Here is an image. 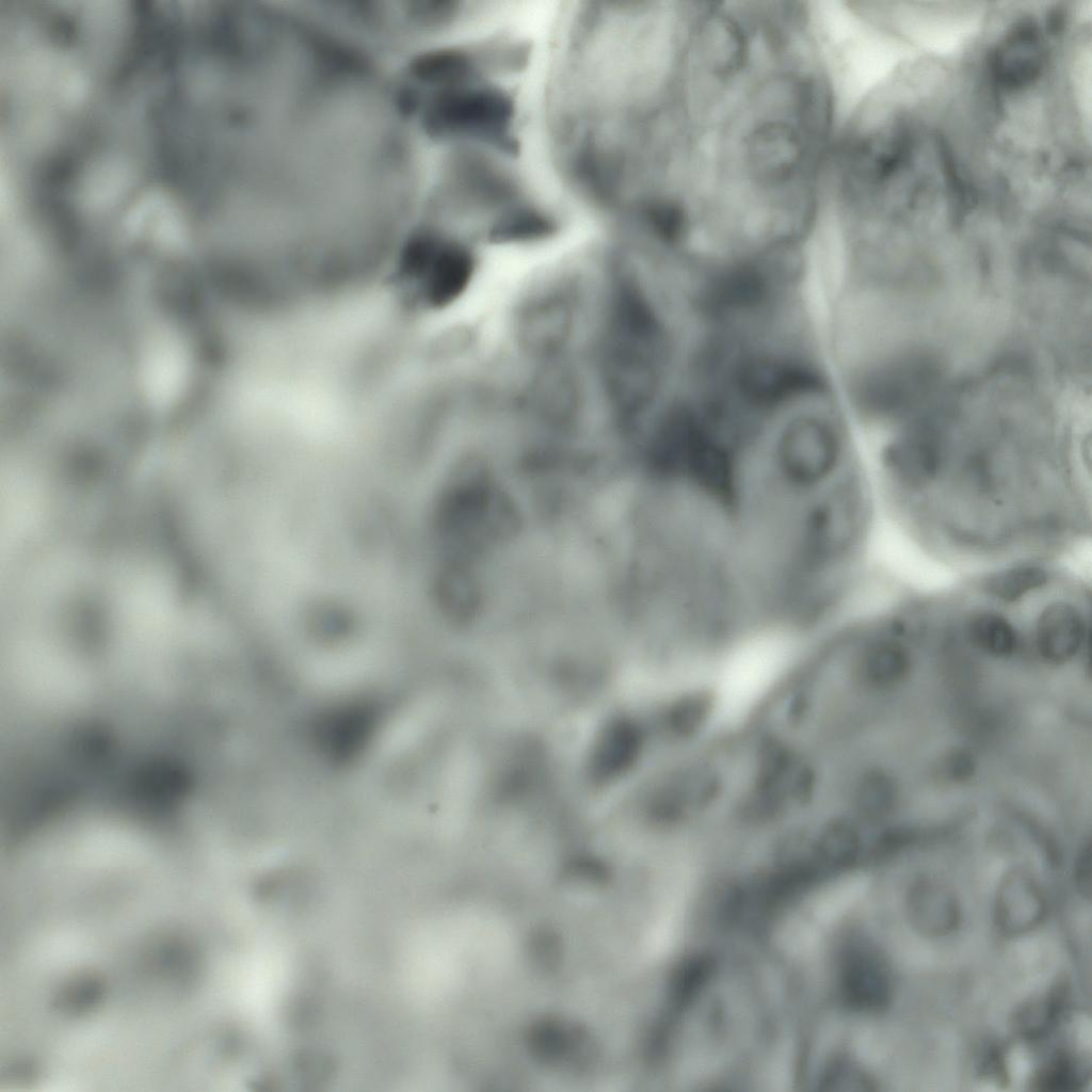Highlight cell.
<instances>
[{"mask_svg":"<svg viewBox=\"0 0 1092 1092\" xmlns=\"http://www.w3.org/2000/svg\"><path fill=\"white\" fill-rule=\"evenodd\" d=\"M514 116L511 97L489 85L447 89L431 107L428 125L436 134L473 138L512 149L509 128Z\"/></svg>","mask_w":1092,"mask_h":1092,"instance_id":"6da1fadb","label":"cell"},{"mask_svg":"<svg viewBox=\"0 0 1092 1092\" xmlns=\"http://www.w3.org/2000/svg\"><path fill=\"white\" fill-rule=\"evenodd\" d=\"M836 991L840 1003L861 1013L884 1011L893 996L887 963L864 936L850 933L836 953Z\"/></svg>","mask_w":1092,"mask_h":1092,"instance_id":"7a4b0ae2","label":"cell"},{"mask_svg":"<svg viewBox=\"0 0 1092 1092\" xmlns=\"http://www.w3.org/2000/svg\"><path fill=\"white\" fill-rule=\"evenodd\" d=\"M883 463L888 475L905 488H927L944 467L942 429L933 420L915 423L885 449Z\"/></svg>","mask_w":1092,"mask_h":1092,"instance_id":"3957f363","label":"cell"},{"mask_svg":"<svg viewBox=\"0 0 1092 1092\" xmlns=\"http://www.w3.org/2000/svg\"><path fill=\"white\" fill-rule=\"evenodd\" d=\"M1083 609L1065 598L1046 603L1035 616L1034 642L1039 655L1050 663L1073 659L1089 641L1090 627Z\"/></svg>","mask_w":1092,"mask_h":1092,"instance_id":"277c9868","label":"cell"},{"mask_svg":"<svg viewBox=\"0 0 1092 1092\" xmlns=\"http://www.w3.org/2000/svg\"><path fill=\"white\" fill-rule=\"evenodd\" d=\"M819 374L804 366L754 363L740 375L743 395L757 404H774L789 397L822 389Z\"/></svg>","mask_w":1092,"mask_h":1092,"instance_id":"5b68a950","label":"cell"},{"mask_svg":"<svg viewBox=\"0 0 1092 1092\" xmlns=\"http://www.w3.org/2000/svg\"><path fill=\"white\" fill-rule=\"evenodd\" d=\"M1043 51L1035 25L1024 22L1017 26L992 55L994 78L1005 87L1018 89L1030 84L1043 67Z\"/></svg>","mask_w":1092,"mask_h":1092,"instance_id":"8992f818","label":"cell"},{"mask_svg":"<svg viewBox=\"0 0 1092 1092\" xmlns=\"http://www.w3.org/2000/svg\"><path fill=\"white\" fill-rule=\"evenodd\" d=\"M936 371L931 359L906 358L872 380L866 397L871 405L885 412L903 410L931 388Z\"/></svg>","mask_w":1092,"mask_h":1092,"instance_id":"52a82bcc","label":"cell"},{"mask_svg":"<svg viewBox=\"0 0 1092 1092\" xmlns=\"http://www.w3.org/2000/svg\"><path fill=\"white\" fill-rule=\"evenodd\" d=\"M1046 914L1044 897L1027 873L1009 872L999 885L995 901V922L1008 936H1016L1034 929Z\"/></svg>","mask_w":1092,"mask_h":1092,"instance_id":"ba28073f","label":"cell"},{"mask_svg":"<svg viewBox=\"0 0 1092 1092\" xmlns=\"http://www.w3.org/2000/svg\"><path fill=\"white\" fill-rule=\"evenodd\" d=\"M906 910L913 927L926 936L948 935L960 921V908L952 892L929 880L918 881L912 886Z\"/></svg>","mask_w":1092,"mask_h":1092,"instance_id":"9c48e42d","label":"cell"},{"mask_svg":"<svg viewBox=\"0 0 1092 1092\" xmlns=\"http://www.w3.org/2000/svg\"><path fill=\"white\" fill-rule=\"evenodd\" d=\"M966 619L967 638L981 652L1002 658L1017 649L1018 631L1003 613L983 608L973 611Z\"/></svg>","mask_w":1092,"mask_h":1092,"instance_id":"30bf717a","label":"cell"},{"mask_svg":"<svg viewBox=\"0 0 1092 1092\" xmlns=\"http://www.w3.org/2000/svg\"><path fill=\"white\" fill-rule=\"evenodd\" d=\"M911 659L908 649L892 638L872 641L863 657L867 678L878 686H893L908 674Z\"/></svg>","mask_w":1092,"mask_h":1092,"instance_id":"8fae6325","label":"cell"},{"mask_svg":"<svg viewBox=\"0 0 1092 1092\" xmlns=\"http://www.w3.org/2000/svg\"><path fill=\"white\" fill-rule=\"evenodd\" d=\"M1065 998V986L1058 984L1043 997L1025 1003L1013 1018L1017 1033L1027 1040L1042 1038L1059 1019Z\"/></svg>","mask_w":1092,"mask_h":1092,"instance_id":"7c38bea8","label":"cell"},{"mask_svg":"<svg viewBox=\"0 0 1092 1092\" xmlns=\"http://www.w3.org/2000/svg\"><path fill=\"white\" fill-rule=\"evenodd\" d=\"M1048 582L1047 571L1038 565H1024L998 572L984 582L987 596L1003 604L1017 603Z\"/></svg>","mask_w":1092,"mask_h":1092,"instance_id":"4fadbf2b","label":"cell"},{"mask_svg":"<svg viewBox=\"0 0 1092 1092\" xmlns=\"http://www.w3.org/2000/svg\"><path fill=\"white\" fill-rule=\"evenodd\" d=\"M765 290L761 277L753 271L741 270L718 279L708 294L713 309L745 307L760 301Z\"/></svg>","mask_w":1092,"mask_h":1092,"instance_id":"5bb4252c","label":"cell"},{"mask_svg":"<svg viewBox=\"0 0 1092 1092\" xmlns=\"http://www.w3.org/2000/svg\"><path fill=\"white\" fill-rule=\"evenodd\" d=\"M1087 1076L1088 1072L1075 1056L1060 1051L1038 1070L1031 1085L1038 1091H1074L1085 1085Z\"/></svg>","mask_w":1092,"mask_h":1092,"instance_id":"9a60e30c","label":"cell"},{"mask_svg":"<svg viewBox=\"0 0 1092 1092\" xmlns=\"http://www.w3.org/2000/svg\"><path fill=\"white\" fill-rule=\"evenodd\" d=\"M553 229L552 221L534 208H516L496 223L491 236L495 240H521L545 236Z\"/></svg>","mask_w":1092,"mask_h":1092,"instance_id":"2e32d148","label":"cell"},{"mask_svg":"<svg viewBox=\"0 0 1092 1092\" xmlns=\"http://www.w3.org/2000/svg\"><path fill=\"white\" fill-rule=\"evenodd\" d=\"M822 1089L829 1090H874L872 1079L847 1058L831 1059L819 1075Z\"/></svg>","mask_w":1092,"mask_h":1092,"instance_id":"e0dca14e","label":"cell"},{"mask_svg":"<svg viewBox=\"0 0 1092 1092\" xmlns=\"http://www.w3.org/2000/svg\"><path fill=\"white\" fill-rule=\"evenodd\" d=\"M861 805L864 810L873 817H880L889 812L896 799V787L894 782L882 773H873L865 780L861 788Z\"/></svg>","mask_w":1092,"mask_h":1092,"instance_id":"ac0fdd59","label":"cell"},{"mask_svg":"<svg viewBox=\"0 0 1092 1092\" xmlns=\"http://www.w3.org/2000/svg\"><path fill=\"white\" fill-rule=\"evenodd\" d=\"M1076 884L1081 895H1091V851L1088 845L1080 853L1075 871Z\"/></svg>","mask_w":1092,"mask_h":1092,"instance_id":"d6986e66","label":"cell"}]
</instances>
